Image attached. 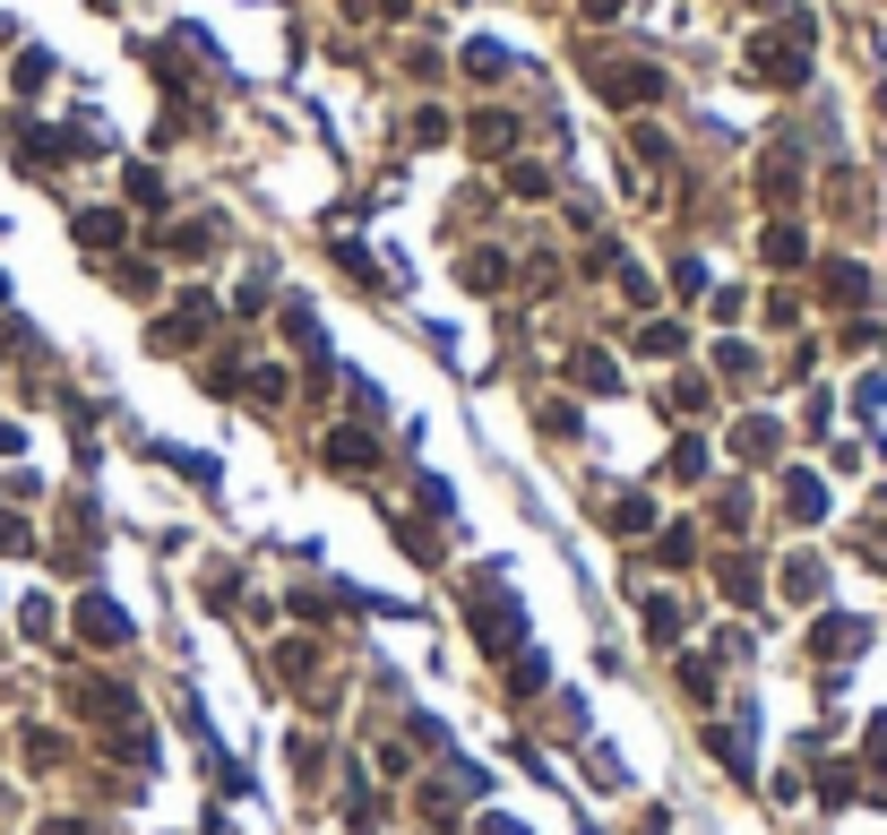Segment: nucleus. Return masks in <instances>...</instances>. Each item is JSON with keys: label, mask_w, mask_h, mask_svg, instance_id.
Returning a JSON list of instances; mask_svg holds the SVG:
<instances>
[{"label": "nucleus", "mask_w": 887, "mask_h": 835, "mask_svg": "<svg viewBox=\"0 0 887 835\" xmlns=\"http://www.w3.org/2000/svg\"><path fill=\"white\" fill-rule=\"evenodd\" d=\"M810 43H819L810 18H792L785 35H750V78H767V87H801V78H810Z\"/></svg>", "instance_id": "obj_1"}, {"label": "nucleus", "mask_w": 887, "mask_h": 835, "mask_svg": "<svg viewBox=\"0 0 887 835\" xmlns=\"http://www.w3.org/2000/svg\"><path fill=\"white\" fill-rule=\"evenodd\" d=\"M861 646H870V620H861V611L810 620V655H819V664H845V655H861Z\"/></svg>", "instance_id": "obj_2"}, {"label": "nucleus", "mask_w": 887, "mask_h": 835, "mask_svg": "<svg viewBox=\"0 0 887 835\" xmlns=\"http://www.w3.org/2000/svg\"><path fill=\"white\" fill-rule=\"evenodd\" d=\"M465 629H474V646H483V655H518V638H526L518 603H474V611H465Z\"/></svg>", "instance_id": "obj_3"}, {"label": "nucleus", "mask_w": 887, "mask_h": 835, "mask_svg": "<svg viewBox=\"0 0 887 835\" xmlns=\"http://www.w3.org/2000/svg\"><path fill=\"white\" fill-rule=\"evenodd\" d=\"M78 638L87 646H130V611L112 595H78Z\"/></svg>", "instance_id": "obj_4"}, {"label": "nucleus", "mask_w": 887, "mask_h": 835, "mask_svg": "<svg viewBox=\"0 0 887 835\" xmlns=\"http://www.w3.org/2000/svg\"><path fill=\"white\" fill-rule=\"evenodd\" d=\"M594 87H603V104H656V96H663V69H647V61L594 69Z\"/></svg>", "instance_id": "obj_5"}, {"label": "nucleus", "mask_w": 887, "mask_h": 835, "mask_svg": "<svg viewBox=\"0 0 887 835\" xmlns=\"http://www.w3.org/2000/svg\"><path fill=\"white\" fill-rule=\"evenodd\" d=\"M819 302H836V311H861V302H870V276H861L854 258H827V267H819Z\"/></svg>", "instance_id": "obj_6"}, {"label": "nucleus", "mask_w": 887, "mask_h": 835, "mask_svg": "<svg viewBox=\"0 0 887 835\" xmlns=\"http://www.w3.org/2000/svg\"><path fill=\"white\" fill-rule=\"evenodd\" d=\"M319 456H328V465H345V474H362V465L380 456V440H371V431H354V422H336L328 440H319Z\"/></svg>", "instance_id": "obj_7"}, {"label": "nucleus", "mask_w": 887, "mask_h": 835, "mask_svg": "<svg viewBox=\"0 0 887 835\" xmlns=\"http://www.w3.org/2000/svg\"><path fill=\"white\" fill-rule=\"evenodd\" d=\"M465 147H474V156H509V147H518V121H509V112H474V121H465Z\"/></svg>", "instance_id": "obj_8"}, {"label": "nucleus", "mask_w": 887, "mask_h": 835, "mask_svg": "<svg viewBox=\"0 0 887 835\" xmlns=\"http://www.w3.org/2000/svg\"><path fill=\"white\" fill-rule=\"evenodd\" d=\"M681 629H690L681 595H647V638H656V646H681Z\"/></svg>", "instance_id": "obj_9"}, {"label": "nucleus", "mask_w": 887, "mask_h": 835, "mask_svg": "<svg viewBox=\"0 0 887 835\" xmlns=\"http://www.w3.org/2000/svg\"><path fill=\"white\" fill-rule=\"evenodd\" d=\"M457 285H465V293H500V285H509V258H500V250H465Z\"/></svg>", "instance_id": "obj_10"}, {"label": "nucleus", "mask_w": 887, "mask_h": 835, "mask_svg": "<svg viewBox=\"0 0 887 835\" xmlns=\"http://www.w3.org/2000/svg\"><path fill=\"white\" fill-rule=\"evenodd\" d=\"M569 380H578V387H594V396H612V387H621V362L587 345V354H569Z\"/></svg>", "instance_id": "obj_11"}, {"label": "nucleus", "mask_w": 887, "mask_h": 835, "mask_svg": "<svg viewBox=\"0 0 887 835\" xmlns=\"http://www.w3.org/2000/svg\"><path fill=\"white\" fill-rule=\"evenodd\" d=\"M758 250H767V267H801V258H810V233H801V225H767Z\"/></svg>", "instance_id": "obj_12"}, {"label": "nucleus", "mask_w": 887, "mask_h": 835, "mask_svg": "<svg viewBox=\"0 0 887 835\" xmlns=\"http://www.w3.org/2000/svg\"><path fill=\"white\" fill-rule=\"evenodd\" d=\"M612 534H656V500H647V491H621V500H612Z\"/></svg>", "instance_id": "obj_13"}, {"label": "nucleus", "mask_w": 887, "mask_h": 835, "mask_svg": "<svg viewBox=\"0 0 887 835\" xmlns=\"http://www.w3.org/2000/svg\"><path fill=\"white\" fill-rule=\"evenodd\" d=\"M776 440H785V431H776V422H767V414H750V422H741V431H732V449L750 456V465H767V456H776Z\"/></svg>", "instance_id": "obj_14"}, {"label": "nucleus", "mask_w": 887, "mask_h": 835, "mask_svg": "<svg viewBox=\"0 0 887 835\" xmlns=\"http://www.w3.org/2000/svg\"><path fill=\"white\" fill-rule=\"evenodd\" d=\"M681 345H690V327H681V320H647V327H638V354H681Z\"/></svg>", "instance_id": "obj_15"}, {"label": "nucleus", "mask_w": 887, "mask_h": 835, "mask_svg": "<svg viewBox=\"0 0 887 835\" xmlns=\"http://www.w3.org/2000/svg\"><path fill=\"white\" fill-rule=\"evenodd\" d=\"M121 216H112V207H87V216H78V242H87V250H112V242H121Z\"/></svg>", "instance_id": "obj_16"}, {"label": "nucleus", "mask_w": 887, "mask_h": 835, "mask_svg": "<svg viewBox=\"0 0 887 835\" xmlns=\"http://www.w3.org/2000/svg\"><path fill=\"white\" fill-rule=\"evenodd\" d=\"M792 181H801V164H792V147H776V156L758 164V190H767V198H792Z\"/></svg>", "instance_id": "obj_17"}, {"label": "nucleus", "mask_w": 887, "mask_h": 835, "mask_svg": "<svg viewBox=\"0 0 887 835\" xmlns=\"http://www.w3.org/2000/svg\"><path fill=\"white\" fill-rule=\"evenodd\" d=\"M716 578H723V595H732V603H750V595H758V560L741 551V560H723Z\"/></svg>", "instance_id": "obj_18"}, {"label": "nucleus", "mask_w": 887, "mask_h": 835, "mask_svg": "<svg viewBox=\"0 0 887 835\" xmlns=\"http://www.w3.org/2000/svg\"><path fill=\"white\" fill-rule=\"evenodd\" d=\"M18 629H27V638H52V629H61L52 595H27V603H18Z\"/></svg>", "instance_id": "obj_19"}, {"label": "nucleus", "mask_w": 887, "mask_h": 835, "mask_svg": "<svg viewBox=\"0 0 887 835\" xmlns=\"http://www.w3.org/2000/svg\"><path fill=\"white\" fill-rule=\"evenodd\" d=\"M819 802H827V809L854 802V767H845V758H827V767H819Z\"/></svg>", "instance_id": "obj_20"}, {"label": "nucleus", "mask_w": 887, "mask_h": 835, "mask_svg": "<svg viewBox=\"0 0 887 835\" xmlns=\"http://www.w3.org/2000/svg\"><path fill=\"white\" fill-rule=\"evenodd\" d=\"M656 551L672 560V569H690V560H698V525H663V534H656Z\"/></svg>", "instance_id": "obj_21"}, {"label": "nucleus", "mask_w": 887, "mask_h": 835, "mask_svg": "<svg viewBox=\"0 0 887 835\" xmlns=\"http://www.w3.org/2000/svg\"><path fill=\"white\" fill-rule=\"evenodd\" d=\"M792 517H827V482H810V474H792Z\"/></svg>", "instance_id": "obj_22"}, {"label": "nucleus", "mask_w": 887, "mask_h": 835, "mask_svg": "<svg viewBox=\"0 0 887 835\" xmlns=\"http://www.w3.org/2000/svg\"><path fill=\"white\" fill-rule=\"evenodd\" d=\"M681 689L707 707V698H716V664H707V655H690V664H681Z\"/></svg>", "instance_id": "obj_23"}, {"label": "nucleus", "mask_w": 887, "mask_h": 835, "mask_svg": "<svg viewBox=\"0 0 887 835\" xmlns=\"http://www.w3.org/2000/svg\"><path fill=\"white\" fill-rule=\"evenodd\" d=\"M698 465H707V449H698V440H681V449L663 456V474H672V482H698Z\"/></svg>", "instance_id": "obj_24"}, {"label": "nucleus", "mask_w": 887, "mask_h": 835, "mask_svg": "<svg viewBox=\"0 0 887 835\" xmlns=\"http://www.w3.org/2000/svg\"><path fill=\"white\" fill-rule=\"evenodd\" d=\"M707 405V380H681V387H663V414H698Z\"/></svg>", "instance_id": "obj_25"}, {"label": "nucleus", "mask_w": 887, "mask_h": 835, "mask_svg": "<svg viewBox=\"0 0 887 835\" xmlns=\"http://www.w3.org/2000/svg\"><path fill=\"white\" fill-rule=\"evenodd\" d=\"M785 595H792V603H810V595H819V560H792V569H785Z\"/></svg>", "instance_id": "obj_26"}, {"label": "nucleus", "mask_w": 887, "mask_h": 835, "mask_svg": "<svg viewBox=\"0 0 887 835\" xmlns=\"http://www.w3.org/2000/svg\"><path fill=\"white\" fill-rule=\"evenodd\" d=\"M465 69H474V78H500V69H509V52H500V43H465Z\"/></svg>", "instance_id": "obj_27"}, {"label": "nucleus", "mask_w": 887, "mask_h": 835, "mask_svg": "<svg viewBox=\"0 0 887 835\" xmlns=\"http://www.w3.org/2000/svg\"><path fill=\"white\" fill-rule=\"evenodd\" d=\"M543 680H552V664H543V655H518V664H509V689H543Z\"/></svg>", "instance_id": "obj_28"}, {"label": "nucleus", "mask_w": 887, "mask_h": 835, "mask_svg": "<svg viewBox=\"0 0 887 835\" xmlns=\"http://www.w3.org/2000/svg\"><path fill=\"white\" fill-rule=\"evenodd\" d=\"M0 551H35V534H27V517H18V509H0Z\"/></svg>", "instance_id": "obj_29"}, {"label": "nucleus", "mask_w": 887, "mask_h": 835, "mask_svg": "<svg viewBox=\"0 0 887 835\" xmlns=\"http://www.w3.org/2000/svg\"><path fill=\"white\" fill-rule=\"evenodd\" d=\"M285 336H294V345H319V320H311V302H294V311H285Z\"/></svg>", "instance_id": "obj_30"}, {"label": "nucleus", "mask_w": 887, "mask_h": 835, "mask_svg": "<svg viewBox=\"0 0 887 835\" xmlns=\"http://www.w3.org/2000/svg\"><path fill=\"white\" fill-rule=\"evenodd\" d=\"M242 387H250L259 405H285V371H250V380H242Z\"/></svg>", "instance_id": "obj_31"}, {"label": "nucleus", "mask_w": 887, "mask_h": 835, "mask_svg": "<svg viewBox=\"0 0 887 835\" xmlns=\"http://www.w3.org/2000/svg\"><path fill=\"white\" fill-rule=\"evenodd\" d=\"M543 431H552V440H569V431H578V405H569V396H552V405H543Z\"/></svg>", "instance_id": "obj_32"}, {"label": "nucleus", "mask_w": 887, "mask_h": 835, "mask_svg": "<svg viewBox=\"0 0 887 835\" xmlns=\"http://www.w3.org/2000/svg\"><path fill=\"white\" fill-rule=\"evenodd\" d=\"M276 664H285V672L302 680V672H311V664H319V646H302V638H294V646H276Z\"/></svg>", "instance_id": "obj_33"}, {"label": "nucleus", "mask_w": 887, "mask_h": 835, "mask_svg": "<svg viewBox=\"0 0 887 835\" xmlns=\"http://www.w3.org/2000/svg\"><path fill=\"white\" fill-rule=\"evenodd\" d=\"M509 190H518V198H543L552 181H543V164H518V173H509Z\"/></svg>", "instance_id": "obj_34"}, {"label": "nucleus", "mask_w": 887, "mask_h": 835, "mask_svg": "<svg viewBox=\"0 0 887 835\" xmlns=\"http://www.w3.org/2000/svg\"><path fill=\"white\" fill-rule=\"evenodd\" d=\"M130 198H138V207H165V181H156V173L138 164V173H130Z\"/></svg>", "instance_id": "obj_35"}, {"label": "nucleus", "mask_w": 887, "mask_h": 835, "mask_svg": "<svg viewBox=\"0 0 887 835\" xmlns=\"http://www.w3.org/2000/svg\"><path fill=\"white\" fill-rule=\"evenodd\" d=\"M861 758H870V767L887 775V715H879V724H870V749H861Z\"/></svg>", "instance_id": "obj_36"}, {"label": "nucleus", "mask_w": 887, "mask_h": 835, "mask_svg": "<svg viewBox=\"0 0 887 835\" xmlns=\"http://www.w3.org/2000/svg\"><path fill=\"white\" fill-rule=\"evenodd\" d=\"M43 835H104V827H87V818H52Z\"/></svg>", "instance_id": "obj_37"}, {"label": "nucleus", "mask_w": 887, "mask_h": 835, "mask_svg": "<svg viewBox=\"0 0 887 835\" xmlns=\"http://www.w3.org/2000/svg\"><path fill=\"white\" fill-rule=\"evenodd\" d=\"M483 835H526V827H518V818H483Z\"/></svg>", "instance_id": "obj_38"}, {"label": "nucleus", "mask_w": 887, "mask_h": 835, "mask_svg": "<svg viewBox=\"0 0 887 835\" xmlns=\"http://www.w3.org/2000/svg\"><path fill=\"white\" fill-rule=\"evenodd\" d=\"M587 18H621V0H587Z\"/></svg>", "instance_id": "obj_39"}, {"label": "nucleus", "mask_w": 887, "mask_h": 835, "mask_svg": "<svg viewBox=\"0 0 887 835\" xmlns=\"http://www.w3.org/2000/svg\"><path fill=\"white\" fill-rule=\"evenodd\" d=\"M9 449H18V422H0V456H9Z\"/></svg>", "instance_id": "obj_40"}, {"label": "nucleus", "mask_w": 887, "mask_h": 835, "mask_svg": "<svg viewBox=\"0 0 887 835\" xmlns=\"http://www.w3.org/2000/svg\"><path fill=\"white\" fill-rule=\"evenodd\" d=\"M750 9H785V0H750Z\"/></svg>", "instance_id": "obj_41"}]
</instances>
